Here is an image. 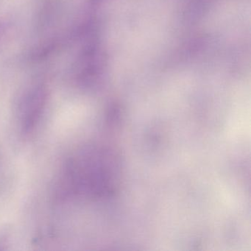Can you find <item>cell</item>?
<instances>
[{"instance_id":"cell-1","label":"cell","mask_w":251,"mask_h":251,"mask_svg":"<svg viewBox=\"0 0 251 251\" xmlns=\"http://www.w3.org/2000/svg\"><path fill=\"white\" fill-rule=\"evenodd\" d=\"M48 103V91L44 85L27 89L19 100L17 121L20 132L28 137L36 132L42 121Z\"/></svg>"},{"instance_id":"cell-2","label":"cell","mask_w":251,"mask_h":251,"mask_svg":"<svg viewBox=\"0 0 251 251\" xmlns=\"http://www.w3.org/2000/svg\"><path fill=\"white\" fill-rule=\"evenodd\" d=\"M3 27L0 26V40L2 39V36H3Z\"/></svg>"}]
</instances>
